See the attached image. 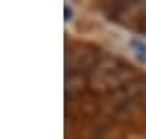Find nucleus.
<instances>
[{
	"mask_svg": "<svg viewBox=\"0 0 146 139\" xmlns=\"http://www.w3.org/2000/svg\"><path fill=\"white\" fill-rule=\"evenodd\" d=\"M129 78V72L119 59H102L93 68V80L104 89H114Z\"/></svg>",
	"mask_w": 146,
	"mask_h": 139,
	"instance_id": "obj_1",
	"label": "nucleus"
},
{
	"mask_svg": "<svg viewBox=\"0 0 146 139\" xmlns=\"http://www.w3.org/2000/svg\"><path fill=\"white\" fill-rule=\"evenodd\" d=\"M129 47H131L135 59H138V61H142V63H146V42L138 40V38H133V40L129 42Z\"/></svg>",
	"mask_w": 146,
	"mask_h": 139,
	"instance_id": "obj_2",
	"label": "nucleus"
},
{
	"mask_svg": "<svg viewBox=\"0 0 146 139\" xmlns=\"http://www.w3.org/2000/svg\"><path fill=\"white\" fill-rule=\"evenodd\" d=\"M70 19H72V9L66 7V21H70Z\"/></svg>",
	"mask_w": 146,
	"mask_h": 139,
	"instance_id": "obj_3",
	"label": "nucleus"
}]
</instances>
